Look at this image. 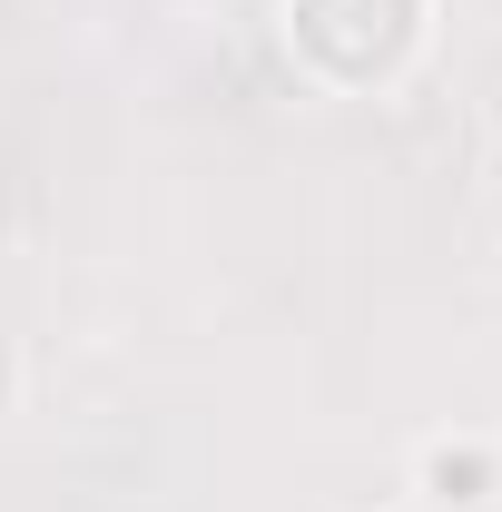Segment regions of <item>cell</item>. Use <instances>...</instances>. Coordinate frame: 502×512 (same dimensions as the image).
Segmentation results:
<instances>
[{
    "instance_id": "cell-1",
    "label": "cell",
    "mask_w": 502,
    "mask_h": 512,
    "mask_svg": "<svg viewBox=\"0 0 502 512\" xmlns=\"http://www.w3.org/2000/svg\"><path fill=\"white\" fill-rule=\"evenodd\" d=\"M414 30H424V0H286L296 60H306L315 79H335V89L394 79L404 50H414Z\"/></svg>"
},
{
    "instance_id": "cell-2",
    "label": "cell",
    "mask_w": 502,
    "mask_h": 512,
    "mask_svg": "<svg viewBox=\"0 0 502 512\" xmlns=\"http://www.w3.org/2000/svg\"><path fill=\"white\" fill-rule=\"evenodd\" d=\"M424 493H434L443 512H473L483 493H493V453H473V444H443L434 463H424Z\"/></svg>"
}]
</instances>
